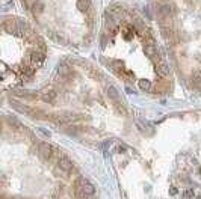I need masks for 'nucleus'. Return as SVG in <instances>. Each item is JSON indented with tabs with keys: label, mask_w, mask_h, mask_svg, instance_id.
<instances>
[{
	"label": "nucleus",
	"mask_w": 201,
	"mask_h": 199,
	"mask_svg": "<svg viewBox=\"0 0 201 199\" xmlns=\"http://www.w3.org/2000/svg\"><path fill=\"white\" fill-rule=\"evenodd\" d=\"M76 184H77V190H79L80 197H82V196H91V194L95 193V187H94L86 178H83V176H80V178L77 179Z\"/></svg>",
	"instance_id": "1"
},
{
	"label": "nucleus",
	"mask_w": 201,
	"mask_h": 199,
	"mask_svg": "<svg viewBox=\"0 0 201 199\" xmlns=\"http://www.w3.org/2000/svg\"><path fill=\"white\" fill-rule=\"evenodd\" d=\"M39 157L42 160H50L53 157V146L50 143H41V146H39Z\"/></svg>",
	"instance_id": "2"
},
{
	"label": "nucleus",
	"mask_w": 201,
	"mask_h": 199,
	"mask_svg": "<svg viewBox=\"0 0 201 199\" xmlns=\"http://www.w3.org/2000/svg\"><path fill=\"white\" fill-rule=\"evenodd\" d=\"M44 57H46V54H44V50H35V51H32L30 53V62L33 63V65H41L42 62H44Z\"/></svg>",
	"instance_id": "3"
},
{
	"label": "nucleus",
	"mask_w": 201,
	"mask_h": 199,
	"mask_svg": "<svg viewBox=\"0 0 201 199\" xmlns=\"http://www.w3.org/2000/svg\"><path fill=\"white\" fill-rule=\"evenodd\" d=\"M58 75H59V80L61 81H65L71 77V69L67 66V65H61L58 68Z\"/></svg>",
	"instance_id": "4"
},
{
	"label": "nucleus",
	"mask_w": 201,
	"mask_h": 199,
	"mask_svg": "<svg viewBox=\"0 0 201 199\" xmlns=\"http://www.w3.org/2000/svg\"><path fill=\"white\" fill-rule=\"evenodd\" d=\"M58 166H59L64 172H70V170L73 169V163H71V160L67 158V157H59V160H58Z\"/></svg>",
	"instance_id": "5"
},
{
	"label": "nucleus",
	"mask_w": 201,
	"mask_h": 199,
	"mask_svg": "<svg viewBox=\"0 0 201 199\" xmlns=\"http://www.w3.org/2000/svg\"><path fill=\"white\" fill-rule=\"evenodd\" d=\"M172 14V6L171 5H162L159 8V18H165V17H169Z\"/></svg>",
	"instance_id": "6"
},
{
	"label": "nucleus",
	"mask_w": 201,
	"mask_h": 199,
	"mask_svg": "<svg viewBox=\"0 0 201 199\" xmlns=\"http://www.w3.org/2000/svg\"><path fill=\"white\" fill-rule=\"evenodd\" d=\"M108 96H109V100H114L115 103L120 101V93H118L117 87H114V86H109L108 87Z\"/></svg>",
	"instance_id": "7"
},
{
	"label": "nucleus",
	"mask_w": 201,
	"mask_h": 199,
	"mask_svg": "<svg viewBox=\"0 0 201 199\" xmlns=\"http://www.w3.org/2000/svg\"><path fill=\"white\" fill-rule=\"evenodd\" d=\"M74 119H77V116H74V115H70V113H67V115H62V116H59L56 121L59 122V124H71Z\"/></svg>",
	"instance_id": "8"
},
{
	"label": "nucleus",
	"mask_w": 201,
	"mask_h": 199,
	"mask_svg": "<svg viewBox=\"0 0 201 199\" xmlns=\"http://www.w3.org/2000/svg\"><path fill=\"white\" fill-rule=\"evenodd\" d=\"M56 100V92L53 90V89H50V90H47L46 93H42V101H46V103H53Z\"/></svg>",
	"instance_id": "9"
},
{
	"label": "nucleus",
	"mask_w": 201,
	"mask_h": 199,
	"mask_svg": "<svg viewBox=\"0 0 201 199\" xmlns=\"http://www.w3.org/2000/svg\"><path fill=\"white\" fill-rule=\"evenodd\" d=\"M156 71H157V74H159V75H162V77L169 75V66H168L166 63H159V65H157V68H156Z\"/></svg>",
	"instance_id": "10"
},
{
	"label": "nucleus",
	"mask_w": 201,
	"mask_h": 199,
	"mask_svg": "<svg viewBox=\"0 0 201 199\" xmlns=\"http://www.w3.org/2000/svg\"><path fill=\"white\" fill-rule=\"evenodd\" d=\"M91 6V0H77V9L82 12H86Z\"/></svg>",
	"instance_id": "11"
},
{
	"label": "nucleus",
	"mask_w": 201,
	"mask_h": 199,
	"mask_svg": "<svg viewBox=\"0 0 201 199\" xmlns=\"http://www.w3.org/2000/svg\"><path fill=\"white\" fill-rule=\"evenodd\" d=\"M145 54L148 56V57H154L156 54H157V48H156V45L154 44H147L145 45Z\"/></svg>",
	"instance_id": "12"
},
{
	"label": "nucleus",
	"mask_w": 201,
	"mask_h": 199,
	"mask_svg": "<svg viewBox=\"0 0 201 199\" xmlns=\"http://www.w3.org/2000/svg\"><path fill=\"white\" fill-rule=\"evenodd\" d=\"M192 83L196 87H201V71H195L192 74Z\"/></svg>",
	"instance_id": "13"
},
{
	"label": "nucleus",
	"mask_w": 201,
	"mask_h": 199,
	"mask_svg": "<svg viewBox=\"0 0 201 199\" xmlns=\"http://www.w3.org/2000/svg\"><path fill=\"white\" fill-rule=\"evenodd\" d=\"M162 35L165 36V39H175L174 38V32H172V29L171 27H162Z\"/></svg>",
	"instance_id": "14"
},
{
	"label": "nucleus",
	"mask_w": 201,
	"mask_h": 199,
	"mask_svg": "<svg viewBox=\"0 0 201 199\" xmlns=\"http://www.w3.org/2000/svg\"><path fill=\"white\" fill-rule=\"evenodd\" d=\"M12 93L15 95V96H33V93H30L29 90H26V89H14L12 90Z\"/></svg>",
	"instance_id": "15"
},
{
	"label": "nucleus",
	"mask_w": 201,
	"mask_h": 199,
	"mask_svg": "<svg viewBox=\"0 0 201 199\" xmlns=\"http://www.w3.org/2000/svg\"><path fill=\"white\" fill-rule=\"evenodd\" d=\"M42 11H44V5H42V3H39V2H35V3H33V6H32V12H33L35 15H39Z\"/></svg>",
	"instance_id": "16"
},
{
	"label": "nucleus",
	"mask_w": 201,
	"mask_h": 199,
	"mask_svg": "<svg viewBox=\"0 0 201 199\" xmlns=\"http://www.w3.org/2000/svg\"><path fill=\"white\" fill-rule=\"evenodd\" d=\"M139 87L144 90H150L151 89V83L148 80H139Z\"/></svg>",
	"instance_id": "17"
},
{
	"label": "nucleus",
	"mask_w": 201,
	"mask_h": 199,
	"mask_svg": "<svg viewBox=\"0 0 201 199\" xmlns=\"http://www.w3.org/2000/svg\"><path fill=\"white\" fill-rule=\"evenodd\" d=\"M12 107H14V109H17V110H20V112H23V113H29V107H26V106H21V104L12 103Z\"/></svg>",
	"instance_id": "18"
},
{
	"label": "nucleus",
	"mask_w": 201,
	"mask_h": 199,
	"mask_svg": "<svg viewBox=\"0 0 201 199\" xmlns=\"http://www.w3.org/2000/svg\"><path fill=\"white\" fill-rule=\"evenodd\" d=\"M193 197V190L192 188H187L183 191V199H192Z\"/></svg>",
	"instance_id": "19"
},
{
	"label": "nucleus",
	"mask_w": 201,
	"mask_h": 199,
	"mask_svg": "<svg viewBox=\"0 0 201 199\" xmlns=\"http://www.w3.org/2000/svg\"><path fill=\"white\" fill-rule=\"evenodd\" d=\"M169 191H171V194H175V193H177V188H175V187H171Z\"/></svg>",
	"instance_id": "20"
},
{
	"label": "nucleus",
	"mask_w": 201,
	"mask_h": 199,
	"mask_svg": "<svg viewBox=\"0 0 201 199\" xmlns=\"http://www.w3.org/2000/svg\"><path fill=\"white\" fill-rule=\"evenodd\" d=\"M196 199H201V197H196Z\"/></svg>",
	"instance_id": "21"
}]
</instances>
